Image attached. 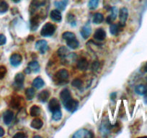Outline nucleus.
I'll return each mask as SVG.
<instances>
[{
  "mask_svg": "<svg viewBox=\"0 0 147 138\" xmlns=\"http://www.w3.org/2000/svg\"><path fill=\"white\" fill-rule=\"evenodd\" d=\"M69 72L66 69H61L56 72L54 76V81L58 84H64L67 83L69 79Z\"/></svg>",
  "mask_w": 147,
  "mask_h": 138,
  "instance_id": "obj_1",
  "label": "nucleus"
},
{
  "mask_svg": "<svg viewBox=\"0 0 147 138\" xmlns=\"http://www.w3.org/2000/svg\"><path fill=\"white\" fill-rule=\"evenodd\" d=\"M56 27L51 22H47L43 25L40 31V35L43 37H51L56 32Z\"/></svg>",
  "mask_w": 147,
  "mask_h": 138,
  "instance_id": "obj_2",
  "label": "nucleus"
},
{
  "mask_svg": "<svg viewBox=\"0 0 147 138\" xmlns=\"http://www.w3.org/2000/svg\"><path fill=\"white\" fill-rule=\"evenodd\" d=\"M63 106H64V107L66 108L68 112H71V113H74L78 109L79 102L77 100L71 98V99H69V101H67L66 103L63 104Z\"/></svg>",
  "mask_w": 147,
  "mask_h": 138,
  "instance_id": "obj_3",
  "label": "nucleus"
},
{
  "mask_svg": "<svg viewBox=\"0 0 147 138\" xmlns=\"http://www.w3.org/2000/svg\"><path fill=\"white\" fill-rule=\"evenodd\" d=\"M128 17V10L126 7H122L119 11V25L122 27L125 25Z\"/></svg>",
  "mask_w": 147,
  "mask_h": 138,
  "instance_id": "obj_4",
  "label": "nucleus"
},
{
  "mask_svg": "<svg viewBox=\"0 0 147 138\" xmlns=\"http://www.w3.org/2000/svg\"><path fill=\"white\" fill-rule=\"evenodd\" d=\"M93 137H94V135L92 133V132L85 129H80L73 135L74 138H91Z\"/></svg>",
  "mask_w": 147,
  "mask_h": 138,
  "instance_id": "obj_5",
  "label": "nucleus"
},
{
  "mask_svg": "<svg viewBox=\"0 0 147 138\" xmlns=\"http://www.w3.org/2000/svg\"><path fill=\"white\" fill-rule=\"evenodd\" d=\"M35 48L37 50H38L41 54H44L49 50V46L48 43L44 40H40L37 41L35 43Z\"/></svg>",
  "mask_w": 147,
  "mask_h": 138,
  "instance_id": "obj_6",
  "label": "nucleus"
},
{
  "mask_svg": "<svg viewBox=\"0 0 147 138\" xmlns=\"http://www.w3.org/2000/svg\"><path fill=\"white\" fill-rule=\"evenodd\" d=\"M9 60H10V63L12 66H14V67H18L22 63V57L19 53H14V54H12L10 56Z\"/></svg>",
  "mask_w": 147,
  "mask_h": 138,
  "instance_id": "obj_7",
  "label": "nucleus"
},
{
  "mask_svg": "<svg viewBox=\"0 0 147 138\" xmlns=\"http://www.w3.org/2000/svg\"><path fill=\"white\" fill-rule=\"evenodd\" d=\"M110 16H107V19H106V22H107V24H113V22L115 20L117 17V15H118V9L116 7H110Z\"/></svg>",
  "mask_w": 147,
  "mask_h": 138,
  "instance_id": "obj_8",
  "label": "nucleus"
},
{
  "mask_svg": "<svg viewBox=\"0 0 147 138\" xmlns=\"http://www.w3.org/2000/svg\"><path fill=\"white\" fill-rule=\"evenodd\" d=\"M49 109L50 110V112H53L56 110H59L61 109V106L60 104H59V101L56 99V98H53L50 100L49 103Z\"/></svg>",
  "mask_w": 147,
  "mask_h": 138,
  "instance_id": "obj_9",
  "label": "nucleus"
},
{
  "mask_svg": "<svg viewBox=\"0 0 147 138\" xmlns=\"http://www.w3.org/2000/svg\"><path fill=\"white\" fill-rule=\"evenodd\" d=\"M92 32V28L90 27V24L87 23L85 25L82 27L81 30H80V33H81L82 37L84 39H87L90 36V34Z\"/></svg>",
  "mask_w": 147,
  "mask_h": 138,
  "instance_id": "obj_10",
  "label": "nucleus"
},
{
  "mask_svg": "<svg viewBox=\"0 0 147 138\" xmlns=\"http://www.w3.org/2000/svg\"><path fill=\"white\" fill-rule=\"evenodd\" d=\"M24 81H25V76L22 73H18L15 77V85L17 88H21L23 86Z\"/></svg>",
  "mask_w": 147,
  "mask_h": 138,
  "instance_id": "obj_11",
  "label": "nucleus"
},
{
  "mask_svg": "<svg viewBox=\"0 0 147 138\" xmlns=\"http://www.w3.org/2000/svg\"><path fill=\"white\" fill-rule=\"evenodd\" d=\"M106 38V32L102 28H99L94 32V38L97 41H102Z\"/></svg>",
  "mask_w": 147,
  "mask_h": 138,
  "instance_id": "obj_12",
  "label": "nucleus"
},
{
  "mask_svg": "<svg viewBox=\"0 0 147 138\" xmlns=\"http://www.w3.org/2000/svg\"><path fill=\"white\" fill-rule=\"evenodd\" d=\"M14 118V113L11 110H7L3 115L4 123L7 125H9L12 123V119Z\"/></svg>",
  "mask_w": 147,
  "mask_h": 138,
  "instance_id": "obj_13",
  "label": "nucleus"
},
{
  "mask_svg": "<svg viewBox=\"0 0 147 138\" xmlns=\"http://www.w3.org/2000/svg\"><path fill=\"white\" fill-rule=\"evenodd\" d=\"M60 98L63 104L66 103V101H69L71 98V94L70 91L68 88H64L62 90L60 93Z\"/></svg>",
  "mask_w": 147,
  "mask_h": 138,
  "instance_id": "obj_14",
  "label": "nucleus"
},
{
  "mask_svg": "<svg viewBox=\"0 0 147 138\" xmlns=\"http://www.w3.org/2000/svg\"><path fill=\"white\" fill-rule=\"evenodd\" d=\"M51 19L56 22H60L62 20V16L61 12L59 9H53L51 12L50 14Z\"/></svg>",
  "mask_w": 147,
  "mask_h": 138,
  "instance_id": "obj_15",
  "label": "nucleus"
},
{
  "mask_svg": "<svg viewBox=\"0 0 147 138\" xmlns=\"http://www.w3.org/2000/svg\"><path fill=\"white\" fill-rule=\"evenodd\" d=\"M77 66L79 70H80V71H86L88 68L89 66L88 61L85 58H82L77 62Z\"/></svg>",
  "mask_w": 147,
  "mask_h": 138,
  "instance_id": "obj_16",
  "label": "nucleus"
},
{
  "mask_svg": "<svg viewBox=\"0 0 147 138\" xmlns=\"http://www.w3.org/2000/svg\"><path fill=\"white\" fill-rule=\"evenodd\" d=\"M44 85H45L44 81H43L40 77H36V78L33 80V81H32V86L35 88H38V89L41 88L42 87L44 86Z\"/></svg>",
  "mask_w": 147,
  "mask_h": 138,
  "instance_id": "obj_17",
  "label": "nucleus"
},
{
  "mask_svg": "<svg viewBox=\"0 0 147 138\" xmlns=\"http://www.w3.org/2000/svg\"><path fill=\"white\" fill-rule=\"evenodd\" d=\"M43 125V121H42L40 119H39V118H35V119H34L30 123L31 127H32L33 129H41Z\"/></svg>",
  "mask_w": 147,
  "mask_h": 138,
  "instance_id": "obj_18",
  "label": "nucleus"
},
{
  "mask_svg": "<svg viewBox=\"0 0 147 138\" xmlns=\"http://www.w3.org/2000/svg\"><path fill=\"white\" fill-rule=\"evenodd\" d=\"M69 3V0H61V1H56L54 5L59 10H64Z\"/></svg>",
  "mask_w": 147,
  "mask_h": 138,
  "instance_id": "obj_19",
  "label": "nucleus"
},
{
  "mask_svg": "<svg viewBox=\"0 0 147 138\" xmlns=\"http://www.w3.org/2000/svg\"><path fill=\"white\" fill-rule=\"evenodd\" d=\"M49 96H50V94H49V91L47 90H43L41 92L39 93L38 98V100H40L41 102L45 103L48 101Z\"/></svg>",
  "mask_w": 147,
  "mask_h": 138,
  "instance_id": "obj_20",
  "label": "nucleus"
},
{
  "mask_svg": "<svg viewBox=\"0 0 147 138\" xmlns=\"http://www.w3.org/2000/svg\"><path fill=\"white\" fill-rule=\"evenodd\" d=\"M66 45H67L68 47L70 48L71 49L75 50V49L79 48V46H80V43H79V41L77 39L74 38L69 40H66Z\"/></svg>",
  "mask_w": 147,
  "mask_h": 138,
  "instance_id": "obj_21",
  "label": "nucleus"
},
{
  "mask_svg": "<svg viewBox=\"0 0 147 138\" xmlns=\"http://www.w3.org/2000/svg\"><path fill=\"white\" fill-rule=\"evenodd\" d=\"M28 68L31 70V71L33 73H38L40 71V65L37 61H31L28 64Z\"/></svg>",
  "mask_w": 147,
  "mask_h": 138,
  "instance_id": "obj_22",
  "label": "nucleus"
},
{
  "mask_svg": "<svg viewBox=\"0 0 147 138\" xmlns=\"http://www.w3.org/2000/svg\"><path fill=\"white\" fill-rule=\"evenodd\" d=\"M77 58V56L75 53H69L63 59V61L66 63H71L75 62Z\"/></svg>",
  "mask_w": 147,
  "mask_h": 138,
  "instance_id": "obj_23",
  "label": "nucleus"
},
{
  "mask_svg": "<svg viewBox=\"0 0 147 138\" xmlns=\"http://www.w3.org/2000/svg\"><path fill=\"white\" fill-rule=\"evenodd\" d=\"M147 90V87L144 84H139L135 88V91L137 94L140 96H144Z\"/></svg>",
  "mask_w": 147,
  "mask_h": 138,
  "instance_id": "obj_24",
  "label": "nucleus"
},
{
  "mask_svg": "<svg viewBox=\"0 0 147 138\" xmlns=\"http://www.w3.org/2000/svg\"><path fill=\"white\" fill-rule=\"evenodd\" d=\"M57 53H58V56H59L61 58L63 59L68 54H69V50H68L67 48L64 47V46H62V47H61L58 50Z\"/></svg>",
  "mask_w": 147,
  "mask_h": 138,
  "instance_id": "obj_25",
  "label": "nucleus"
},
{
  "mask_svg": "<svg viewBox=\"0 0 147 138\" xmlns=\"http://www.w3.org/2000/svg\"><path fill=\"white\" fill-rule=\"evenodd\" d=\"M104 20V16L101 13H95L93 15L92 22L94 24H100Z\"/></svg>",
  "mask_w": 147,
  "mask_h": 138,
  "instance_id": "obj_26",
  "label": "nucleus"
},
{
  "mask_svg": "<svg viewBox=\"0 0 147 138\" xmlns=\"http://www.w3.org/2000/svg\"><path fill=\"white\" fill-rule=\"evenodd\" d=\"M122 27L120 25L117 24H111L110 27V33L113 36H117L120 31V28Z\"/></svg>",
  "mask_w": 147,
  "mask_h": 138,
  "instance_id": "obj_27",
  "label": "nucleus"
},
{
  "mask_svg": "<svg viewBox=\"0 0 147 138\" xmlns=\"http://www.w3.org/2000/svg\"><path fill=\"white\" fill-rule=\"evenodd\" d=\"M30 114L31 116L35 117L39 116L40 114V108L36 105H33L32 107H31L30 109Z\"/></svg>",
  "mask_w": 147,
  "mask_h": 138,
  "instance_id": "obj_28",
  "label": "nucleus"
},
{
  "mask_svg": "<svg viewBox=\"0 0 147 138\" xmlns=\"http://www.w3.org/2000/svg\"><path fill=\"white\" fill-rule=\"evenodd\" d=\"M21 104V98L19 96H15L12 97V100H11L10 105L12 108H18Z\"/></svg>",
  "mask_w": 147,
  "mask_h": 138,
  "instance_id": "obj_29",
  "label": "nucleus"
},
{
  "mask_svg": "<svg viewBox=\"0 0 147 138\" xmlns=\"http://www.w3.org/2000/svg\"><path fill=\"white\" fill-rule=\"evenodd\" d=\"M40 23H39V18L38 16H35L31 19L30 20V25H31V29L32 30H35L39 26Z\"/></svg>",
  "mask_w": 147,
  "mask_h": 138,
  "instance_id": "obj_30",
  "label": "nucleus"
},
{
  "mask_svg": "<svg viewBox=\"0 0 147 138\" xmlns=\"http://www.w3.org/2000/svg\"><path fill=\"white\" fill-rule=\"evenodd\" d=\"M35 94V91L33 88H28L25 90V96L28 100H32Z\"/></svg>",
  "mask_w": 147,
  "mask_h": 138,
  "instance_id": "obj_31",
  "label": "nucleus"
},
{
  "mask_svg": "<svg viewBox=\"0 0 147 138\" xmlns=\"http://www.w3.org/2000/svg\"><path fill=\"white\" fill-rule=\"evenodd\" d=\"M8 9H9V5L4 0H1L0 1V13L4 14L5 12H7Z\"/></svg>",
  "mask_w": 147,
  "mask_h": 138,
  "instance_id": "obj_32",
  "label": "nucleus"
},
{
  "mask_svg": "<svg viewBox=\"0 0 147 138\" xmlns=\"http://www.w3.org/2000/svg\"><path fill=\"white\" fill-rule=\"evenodd\" d=\"M99 2H100V0H90L88 3L89 9L91 10L97 9L99 5Z\"/></svg>",
  "mask_w": 147,
  "mask_h": 138,
  "instance_id": "obj_33",
  "label": "nucleus"
},
{
  "mask_svg": "<svg viewBox=\"0 0 147 138\" xmlns=\"http://www.w3.org/2000/svg\"><path fill=\"white\" fill-rule=\"evenodd\" d=\"M62 38L63 39L66 40H71V39H74L76 38V36L74 35V33L71 32H65L62 34Z\"/></svg>",
  "mask_w": 147,
  "mask_h": 138,
  "instance_id": "obj_34",
  "label": "nucleus"
},
{
  "mask_svg": "<svg viewBox=\"0 0 147 138\" xmlns=\"http://www.w3.org/2000/svg\"><path fill=\"white\" fill-rule=\"evenodd\" d=\"M52 119L54 121H59L61 119L62 117V113L61 109H59V110H56L55 112H52Z\"/></svg>",
  "mask_w": 147,
  "mask_h": 138,
  "instance_id": "obj_35",
  "label": "nucleus"
},
{
  "mask_svg": "<svg viewBox=\"0 0 147 138\" xmlns=\"http://www.w3.org/2000/svg\"><path fill=\"white\" fill-rule=\"evenodd\" d=\"M71 85L73 86L74 87H75V88H81L83 85V82L80 78H75V79H74L73 81L71 82Z\"/></svg>",
  "mask_w": 147,
  "mask_h": 138,
  "instance_id": "obj_36",
  "label": "nucleus"
},
{
  "mask_svg": "<svg viewBox=\"0 0 147 138\" xmlns=\"http://www.w3.org/2000/svg\"><path fill=\"white\" fill-rule=\"evenodd\" d=\"M7 74V68L5 66H0V79H2Z\"/></svg>",
  "mask_w": 147,
  "mask_h": 138,
  "instance_id": "obj_37",
  "label": "nucleus"
},
{
  "mask_svg": "<svg viewBox=\"0 0 147 138\" xmlns=\"http://www.w3.org/2000/svg\"><path fill=\"white\" fill-rule=\"evenodd\" d=\"M67 20L70 24L74 23V22L75 23V17H74V15H72V14H69L67 15Z\"/></svg>",
  "mask_w": 147,
  "mask_h": 138,
  "instance_id": "obj_38",
  "label": "nucleus"
},
{
  "mask_svg": "<svg viewBox=\"0 0 147 138\" xmlns=\"http://www.w3.org/2000/svg\"><path fill=\"white\" fill-rule=\"evenodd\" d=\"M7 42V38L4 35L2 34H0V46H3Z\"/></svg>",
  "mask_w": 147,
  "mask_h": 138,
  "instance_id": "obj_39",
  "label": "nucleus"
},
{
  "mask_svg": "<svg viewBox=\"0 0 147 138\" xmlns=\"http://www.w3.org/2000/svg\"><path fill=\"white\" fill-rule=\"evenodd\" d=\"M13 137H17V138H25L27 137V135H25L24 132H18V133L15 134L13 136Z\"/></svg>",
  "mask_w": 147,
  "mask_h": 138,
  "instance_id": "obj_40",
  "label": "nucleus"
},
{
  "mask_svg": "<svg viewBox=\"0 0 147 138\" xmlns=\"http://www.w3.org/2000/svg\"><path fill=\"white\" fill-rule=\"evenodd\" d=\"M99 67H100V63L98 61H94L92 65V68L93 71H97Z\"/></svg>",
  "mask_w": 147,
  "mask_h": 138,
  "instance_id": "obj_41",
  "label": "nucleus"
},
{
  "mask_svg": "<svg viewBox=\"0 0 147 138\" xmlns=\"http://www.w3.org/2000/svg\"><path fill=\"white\" fill-rule=\"evenodd\" d=\"M5 129L2 127H0V137H2L5 135Z\"/></svg>",
  "mask_w": 147,
  "mask_h": 138,
  "instance_id": "obj_42",
  "label": "nucleus"
},
{
  "mask_svg": "<svg viewBox=\"0 0 147 138\" xmlns=\"http://www.w3.org/2000/svg\"><path fill=\"white\" fill-rule=\"evenodd\" d=\"M24 72H25V74H30L31 73H32V71H31L30 69L29 68H26L25 69V71H24Z\"/></svg>",
  "mask_w": 147,
  "mask_h": 138,
  "instance_id": "obj_43",
  "label": "nucleus"
},
{
  "mask_svg": "<svg viewBox=\"0 0 147 138\" xmlns=\"http://www.w3.org/2000/svg\"><path fill=\"white\" fill-rule=\"evenodd\" d=\"M142 71L144 73H147V63L142 67Z\"/></svg>",
  "mask_w": 147,
  "mask_h": 138,
  "instance_id": "obj_44",
  "label": "nucleus"
},
{
  "mask_svg": "<svg viewBox=\"0 0 147 138\" xmlns=\"http://www.w3.org/2000/svg\"><path fill=\"white\" fill-rule=\"evenodd\" d=\"M110 98L111 99H115L116 98V93H113L111 95H110Z\"/></svg>",
  "mask_w": 147,
  "mask_h": 138,
  "instance_id": "obj_45",
  "label": "nucleus"
},
{
  "mask_svg": "<svg viewBox=\"0 0 147 138\" xmlns=\"http://www.w3.org/2000/svg\"><path fill=\"white\" fill-rule=\"evenodd\" d=\"M144 101H145L146 103H147V90L146 91L145 94H144Z\"/></svg>",
  "mask_w": 147,
  "mask_h": 138,
  "instance_id": "obj_46",
  "label": "nucleus"
},
{
  "mask_svg": "<svg viewBox=\"0 0 147 138\" xmlns=\"http://www.w3.org/2000/svg\"><path fill=\"white\" fill-rule=\"evenodd\" d=\"M34 40L33 36H30V37L28 38V41H32V40Z\"/></svg>",
  "mask_w": 147,
  "mask_h": 138,
  "instance_id": "obj_47",
  "label": "nucleus"
},
{
  "mask_svg": "<svg viewBox=\"0 0 147 138\" xmlns=\"http://www.w3.org/2000/svg\"><path fill=\"white\" fill-rule=\"evenodd\" d=\"M12 2H15V3H19L20 2L21 0H12Z\"/></svg>",
  "mask_w": 147,
  "mask_h": 138,
  "instance_id": "obj_48",
  "label": "nucleus"
},
{
  "mask_svg": "<svg viewBox=\"0 0 147 138\" xmlns=\"http://www.w3.org/2000/svg\"><path fill=\"white\" fill-rule=\"evenodd\" d=\"M146 81H147V77H146Z\"/></svg>",
  "mask_w": 147,
  "mask_h": 138,
  "instance_id": "obj_49",
  "label": "nucleus"
}]
</instances>
